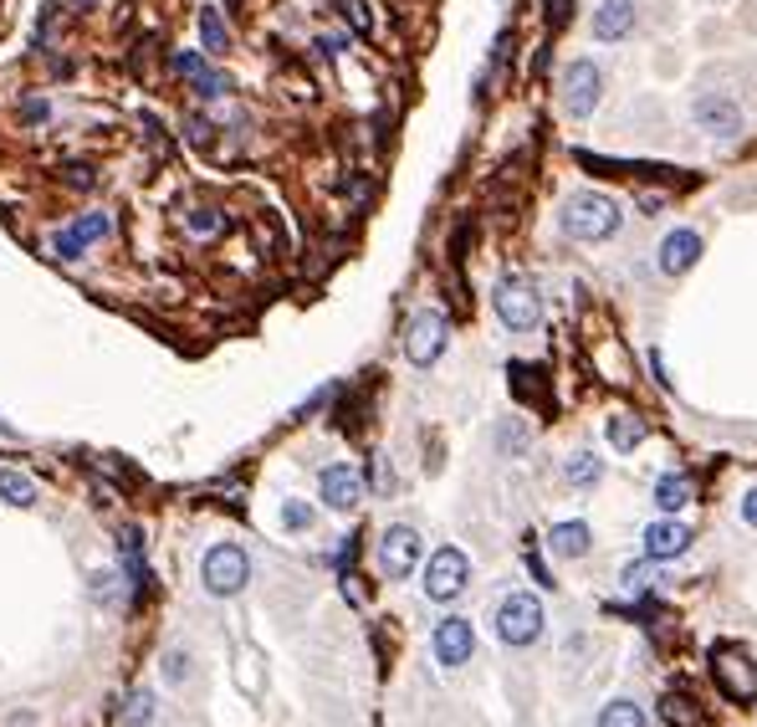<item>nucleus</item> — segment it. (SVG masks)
<instances>
[{"label": "nucleus", "mask_w": 757, "mask_h": 727, "mask_svg": "<svg viewBox=\"0 0 757 727\" xmlns=\"http://www.w3.org/2000/svg\"><path fill=\"white\" fill-rule=\"evenodd\" d=\"M558 231L568 241H583V246H594V241H609L620 231V206L609 200L604 190H579L568 195L564 210H558Z\"/></svg>", "instance_id": "nucleus-1"}, {"label": "nucleus", "mask_w": 757, "mask_h": 727, "mask_svg": "<svg viewBox=\"0 0 757 727\" xmlns=\"http://www.w3.org/2000/svg\"><path fill=\"white\" fill-rule=\"evenodd\" d=\"M491 630H497V640L502 646H533L537 636H543V599L527 590H512L497 599V615H491Z\"/></svg>", "instance_id": "nucleus-2"}, {"label": "nucleus", "mask_w": 757, "mask_h": 727, "mask_svg": "<svg viewBox=\"0 0 757 727\" xmlns=\"http://www.w3.org/2000/svg\"><path fill=\"white\" fill-rule=\"evenodd\" d=\"M246 580H252V559H246L241 543H215V549H205V559H200V584H205V594L236 599V594L246 590Z\"/></svg>", "instance_id": "nucleus-3"}, {"label": "nucleus", "mask_w": 757, "mask_h": 727, "mask_svg": "<svg viewBox=\"0 0 757 727\" xmlns=\"http://www.w3.org/2000/svg\"><path fill=\"white\" fill-rule=\"evenodd\" d=\"M491 308H497L502 328H512V333H533V328L543 323V297H537L533 283H527V277H517V272L497 283V293H491Z\"/></svg>", "instance_id": "nucleus-4"}, {"label": "nucleus", "mask_w": 757, "mask_h": 727, "mask_svg": "<svg viewBox=\"0 0 757 727\" xmlns=\"http://www.w3.org/2000/svg\"><path fill=\"white\" fill-rule=\"evenodd\" d=\"M450 343V323L441 308H420L415 318H410V328H404V359L415 364V370H431L435 359L446 354Z\"/></svg>", "instance_id": "nucleus-5"}, {"label": "nucleus", "mask_w": 757, "mask_h": 727, "mask_svg": "<svg viewBox=\"0 0 757 727\" xmlns=\"http://www.w3.org/2000/svg\"><path fill=\"white\" fill-rule=\"evenodd\" d=\"M113 236V216L108 210H82V216H73V221L62 225V231H52V256L57 262H77L82 252H92L98 241H108Z\"/></svg>", "instance_id": "nucleus-6"}, {"label": "nucleus", "mask_w": 757, "mask_h": 727, "mask_svg": "<svg viewBox=\"0 0 757 727\" xmlns=\"http://www.w3.org/2000/svg\"><path fill=\"white\" fill-rule=\"evenodd\" d=\"M471 584V559L456 549V543H446V549L431 553V564H425V580H420V590H425V599H435V605H450L460 590Z\"/></svg>", "instance_id": "nucleus-7"}, {"label": "nucleus", "mask_w": 757, "mask_h": 727, "mask_svg": "<svg viewBox=\"0 0 757 727\" xmlns=\"http://www.w3.org/2000/svg\"><path fill=\"white\" fill-rule=\"evenodd\" d=\"M564 113H574V119H594V108L604 103V67H599L594 57H579L564 67Z\"/></svg>", "instance_id": "nucleus-8"}, {"label": "nucleus", "mask_w": 757, "mask_h": 727, "mask_svg": "<svg viewBox=\"0 0 757 727\" xmlns=\"http://www.w3.org/2000/svg\"><path fill=\"white\" fill-rule=\"evenodd\" d=\"M712 671H716V686H722L732 702H757V661L743 646L712 651Z\"/></svg>", "instance_id": "nucleus-9"}, {"label": "nucleus", "mask_w": 757, "mask_h": 727, "mask_svg": "<svg viewBox=\"0 0 757 727\" xmlns=\"http://www.w3.org/2000/svg\"><path fill=\"white\" fill-rule=\"evenodd\" d=\"M420 553H425V543H420V533L410 522H394L379 538V569H385L389 580H410L420 569Z\"/></svg>", "instance_id": "nucleus-10"}, {"label": "nucleus", "mask_w": 757, "mask_h": 727, "mask_svg": "<svg viewBox=\"0 0 757 727\" xmlns=\"http://www.w3.org/2000/svg\"><path fill=\"white\" fill-rule=\"evenodd\" d=\"M431 651H435V661L446 671H460L466 661L476 656V630H471V620L466 615H446V620L435 625L431 630Z\"/></svg>", "instance_id": "nucleus-11"}, {"label": "nucleus", "mask_w": 757, "mask_h": 727, "mask_svg": "<svg viewBox=\"0 0 757 727\" xmlns=\"http://www.w3.org/2000/svg\"><path fill=\"white\" fill-rule=\"evenodd\" d=\"M701 252H706L701 231H691V225H676V231H666V236H660L655 267L666 272V277H686V272H691V267L701 262Z\"/></svg>", "instance_id": "nucleus-12"}, {"label": "nucleus", "mask_w": 757, "mask_h": 727, "mask_svg": "<svg viewBox=\"0 0 757 727\" xmlns=\"http://www.w3.org/2000/svg\"><path fill=\"white\" fill-rule=\"evenodd\" d=\"M691 119H697L701 134H712V139H737L743 134V108L732 103L727 92H701L697 108H691Z\"/></svg>", "instance_id": "nucleus-13"}, {"label": "nucleus", "mask_w": 757, "mask_h": 727, "mask_svg": "<svg viewBox=\"0 0 757 727\" xmlns=\"http://www.w3.org/2000/svg\"><path fill=\"white\" fill-rule=\"evenodd\" d=\"M318 492H323V503L333 507V513H354L358 497H364V476H358V466H348V461H333V466H323V476H318Z\"/></svg>", "instance_id": "nucleus-14"}, {"label": "nucleus", "mask_w": 757, "mask_h": 727, "mask_svg": "<svg viewBox=\"0 0 757 727\" xmlns=\"http://www.w3.org/2000/svg\"><path fill=\"white\" fill-rule=\"evenodd\" d=\"M635 21H639V5H635V0H599L589 31H594V42L614 46V42H624V36L635 31Z\"/></svg>", "instance_id": "nucleus-15"}, {"label": "nucleus", "mask_w": 757, "mask_h": 727, "mask_svg": "<svg viewBox=\"0 0 757 727\" xmlns=\"http://www.w3.org/2000/svg\"><path fill=\"white\" fill-rule=\"evenodd\" d=\"M691 553V528L676 518H660L645 528V559H655V564H666V559H686Z\"/></svg>", "instance_id": "nucleus-16"}, {"label": "nucleus", "mask_w": 757, "mask_h": 727, "mask_svg": "<svg viewBox=\"0 0 757 727\" xmlns=\"http://www.w3.org/2000/svg\"><path fill=\"white\" fill-rule=\"evenodd\" d=\"M548 549H553V559H583V553L594 549V533H589V522H579V518L553 522Z\"/></svg>", "instance_id": "nucleus-17"}, {"label": "nucleus", "mask_w": 757, "mask_h": 727, "mask_svg": "<svg viewBox=\"0 0 757 727\" xmlns=\"http://www.w3.org/2000/svg\"><path fill=\"white\" fill-rule=\"evenodd\" d=\"M119 559H123V574H129V590H144L149 584V569H144V533L138 528H123L119 533Z\"/></svg>", "instance_id": "nucleus-18"}, {"label": "nucleus", "mask_w": 757, "mask_h": 727, "mask_svg": "<svg viewBox=\"0 0 757 727\" xmlns=\"http://www.w3.org/2000/svg\"><path fill=\"white\" fill-rule=\"evenodd\" d=\"M691 497H697V487H691V476H681V472H666L655 482V507H660L666 518H676L681 507H691Z\"/></svg>", "instance_id": "nucleus-19"}, {"label": "nucleus", "mask_w": 757, "mask_h": 727, "mask_svg": "<svg viewBox=\"0 0 757 727\" xmlns=\"http://www.w3.org/2000/svg\"><path fill=\"white\" fill-rule=\"evenodd\" d=\"M604 431H609V445H614V451H635V445L645 441V420L630 416V410H614Z\"/></svg>", "instance_id": "nucleus-20"}, {"label": "nucleus", "mask_w": 757, "mask_h": 727, "mask_svg": "<svg viewBox=\"0 0 757 727\" xmlns=\"http://www.w3.org/2000/svg\"><path fill=\"white\" fill-rule=\"evenodd\" d=\"M564 476H568V487H599V482H604V461H599L594 451H574V456L564 461Z\"/></svg>", "instance_id": "nucleus-21"}, {"label": "nucleus", "mask_w": 757, "mask_h": 727, "mask_svg": "<svg viewBox=\"0 0 757 727\" xmlns=\"http://www.w3.org/2000/svg\"><path fill=\"white\" fill-rule=\"evenodd\" d=\"M0 503L11 507H36V482L26 472H11V466H0Z\"/></svg>", "instance_id": "nucleus-22"}, {"label": "nucleus", "mask_w": 757, "mask_h": 727, "mask_svg": "<svg viewBox=\"0 0 757 727\" xmlns=\"http://www.w3.org/2000/svg\"><path fill=\"white\" fill-rule=\"evenodd\" d=\"M200 46H205L210 57H221L225 46H231V31H225V21H221L215 5H200Z\"/></svg>", "instance_id": "nucleus-23"}, {"label": "nucleus", "mask_w": 757, "mask_h": 727, "mask_svg": "<svg viewBox=\"0 0 757 727\" xmlns=\"http://www.w3.org/2000/svg\"><path fill=\"white\" fill-rule=\"evenodd\" d=\"M660 723L666 727H701V707L691 697H681V692H670V697H660Z\"/></svg>", "instance_id": "nucleus-24"}, {"label": "nucleus", "mask_w": 757, "mask_h": 727, "mask_svg": "<svg viewBox=\"0 0 757 727\" xmlns=\"http://www.w3.org/2000/svg\"><path fill=\"white\" fill-rule=\"evenodd\" d=\"M185 231H190L194 241H210L225 231V216L215 206H194V210H185Z\"/></svg>", "instance_id": "nucleus-25"}, {"label": "nucleus", "mask_w": 757, "mask_h": 727, "mask_svg": "<svg viewBox=\"0 0 757 727\" xmlns=\"http://www.w3.org/2000/svg\"><path fill=\"white\" fill-rule=\"evenodd\" d=\"M599 727H650V717H645L639 702H609L599 713Z\"/></svg>", "instance_id": "nucleus-26"}, {"label": "nucleus", "mask_w": 757, "mask_h": 727, "mask_svg": "<svg viewBox=\"0 0 757 727\" xmlns=\"http://www.w3.org/2000/svg\"><path fill=\"white\" fill-rule=\"evenodd\" d=\"M338 15L354 36H374V0H338Z\"/></svg>", "instance_id": "nucleus-27"}, {"label": "nucleus", "mask_w": 757, "mask_h": 727, "mask_svg": "<svg viewBox=\"0 0 757 727\" xmlns=\"http://www.w3.org/2000/svg\"><path fill=\"white\" fill-rule=\"evenodd\" d=\"M190 82H194V98H200V103H221L225 92H231V77L215 73V67H205V73L190 77Z\"/></svg>", "instance_id": "nucleus-28"}, {"label": "nucleus", "mask_w": 757, "mask_h": 727, "mask_svg": "<svg viewBox=\"0 0 757 727\" xmlns=\"http://www.w3.org/2000/svg\"><path fill=\"white\" fill-rule=\"evenodd\" d=\"M312 522H318V513H312L302 497H287V503H282V528H287V533H308Z\"/></svg>", "instance_id": "nucleus-29"}, {"label": "nucleus", "mask_w": 757, "mask_h": 727, "mask_svg": "<svg viewBox=\"0 0 757 727\" xmlns=\"http://www.w3.org/2000/svg\"><path fill=\"white\" fill-rule=\"evenodd\" d=\"M154 723V692H134L123 707V727H149Z\"/></svg>", "instance_id": "nucleus-30"}, {"label": "nucleus", "mask_w": 757, "mask_h": 727, "mask_svg": "<svg viewBox=\"0 0 757 727\" xmlns=\"http://www.w3.org/2000/svg\"><path fill=\"white\" fill-rule=\"evenodd\" d=\"M164 682H169V686L190 682V651H169V656H164Z\"/></svg>", "instance_id": "nucleus-31"}, {"label": "nucleus", "mask_w": 757, "mask_h": 727, "mask_svg": "<svg viewBox=\"0 0 757 727\" xmlns=\"http://www.w3.org/2000/svg\"><path fill=\"white\" fill-rule=\"evenodd\" d=\"M620 580H624V590H630V594H645V590H650V564H624Z\"/></svg>", "instance_id": "nucleus-32"}, {"label": "nucleus", "mask_w": 757, "mask_h": 727, "mask_svg": "<svg viewBox=\"0 0 757 727\" xmlns=\"http://www.w3.org/2000/svg\"><path fill=\"white\" fill-rule=\"evenodd\" d=\"M175 73L179 77H200L205 73V52H175Z\"/></svg>", "instance_id": "nucleus-33"}, {"label": "nucleus", "mask_w": 757, "mask_h": 727, "mask_svg": "<svg viewBox=\"0 0 757 727\" xmlns=\"http://www.w3.org/2000/svg\"><path fill=\"white\" fill-rule=\"evenodd\" d=\"M67 185H82V190H92V185H98V175H92L88 164H67Z\"/></svg>", "instance_id": "nucleus-34"}, {"label": "nucleus", "mask_w": 757, "mask_h": 727, "mask_svg": "<svg viewBox=\"0 0 757 727\" xmlns=\"http://www.w3.org/2000/svg\"><path fill=\"white\" fill-rule=\"evenodd\" d=\"M502 445H517V451H527V431H522V426H502Z\"/></svg>", "instance_id": "nucleus-35"}, {"label": "nucleus", "mask_w": 757, "mask_h": 727, "mask_svg": "<svg viewBox=\"0 0 757 727\" xmlns=\"http://www.w3.org/2000/svg\"><path fill=\"white\" fill-rule=\"evenodd\" d=\"M743 522H747V528H757V487L743 497Z\"/></svg>", "instance_id": "nucleus-36"}, {"label": "nucleus", "mask_w": 757, "mask_h": 727, "mask_svg": "<svg viewBox=\"0 0 757 727\" xmlns=\"http://www.w3.org/2000/svg\"><path fill=\"white\" fill-rule=\"evenodd\" d=\"M635 206H639V216H660V195H639Z\"/></svg>", "instance_id": "nucleus-37"}, {"label": "nucleus", "mask_w": 757, "mask_h": 727, "mask_svg": "<svg viewBox=\"0 0 757 727\" xmlns=\"http://www.w3.org/2000/svg\"><path fill=\"white\" fill-rule=\"evenodd\" d=\"M82 5H92V0H82Z\"/></svg>", "instance_id": "nucleus-38"}]
</instances>
